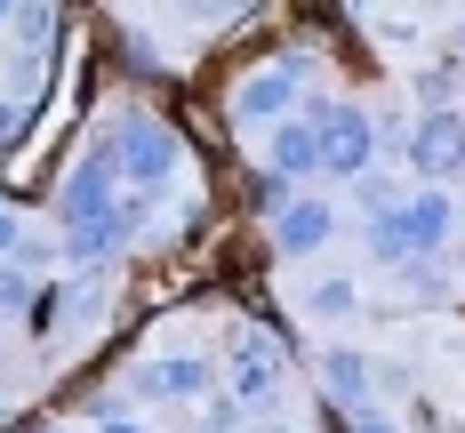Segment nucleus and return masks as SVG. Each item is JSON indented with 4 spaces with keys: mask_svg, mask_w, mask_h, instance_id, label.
Instances as JSON below:
<instances>
[{
    "mask_svg": "<svg viewBox=\"0 0 465 433\" xmlns=\"http://www.w3.org/2000/svg\"><path fill=\"white\" fill-rule=\"evenodd\" d=\"M104 153H113V177H129V185H169V177H177V137H169V121H153V113H129Z\"/></svg>",
    "mask_w": 465,
    "mask_h": 433,
    "instance_id": "1",
    "label": "nucleus"
},
{
    "mask_svg": "<svg viewBox=\"0 0 465 433\" xmlns=\"http://www.w3.org/2000/svg\"><path fill=\"white\" fill-rule=\"evenodd\" d=\"M450 217H458V209H450V192H418V201H393V209H385V217L370 225V249H377V257H425L433 241L450 233Z\"/></svg>",
    "mask_w": 465,
    "mask_h": 433,
    "instance_id": "2",
    "label": "nucleus"
},
{
    "mask_svg": "<svg viewBox=\"0 0 465 433\" xmlns=\"http://www.w3.org/2000/svg\"><path fill=\"white\" fill-rule=\"evenodd\" d=\"M313 137H322V169H337V177H361L370 169V121L361 113H345V104H322L313 113Z\"/></svg>",
    "mask_w": 465,
    "mask_h": 433,
    "instance_id": "3",
    "label": "nucleus"
},
{
    "mask_svg": "<svg viewBox=\"0 0 465 433\" xmlns=\"http://www.w3.org/2000/svg\"><path fill=\"white\" fill-rule=\"evenodd\" d=\"M297 81H305V56H281V64H257V73H249V81L232 89V113H241V121H273V113H289Z\"/></svg>",
    "mask_w": 465,
    "mask_h": 433,
    "instance_id": "4",
    "label": "nucleus"
},
{
    "mask_svg": "<svg viewBox=\"0 0 465 433\" xmlns=\"http://www.w3.org/2000/svg\"><path fill=\"white\" fill-rule=\"evenodd\" d=\"M337 233V209L329 201H289L273 225V249H289V257H305V249H322V241Z\"/></svg>",
    "mask_w": 465,
    "mask_h": 433,
    "instance_id": "5",
    "label": "nucleus"
},
{
    "mask_svg": "<svg viewBox=\"0 0 465 433\" xmlns=\"http://www.w3.org/2000/svg\"><path fill=\"white\" fill-rule=\"evenodd\" d=\"M418 169H465V113H433L418 137H410Z\"/></svg>",
    "mask_w": 465,
    "mask_h": 433,
    "instance_id": "6",
    "label": "nucleus"
},
{
    "mask_svg": "<svg viewBox=\"0 0 465 433\" xmlns=\"http://www.w3.org/2000/svg\"><path fill=\"white\" fill-rule=\"evenodd\" d=\"M144 401H185V393H209V361H144L137 369Z\"/></svg>",
    "mask_w": 465,
    "mask_h": 433,
    "instance_id": "7",
    "label": "nucleus"
},
{
    "mask_svg": "<svg viewBox=\"0 0 465 433\" xmlns=\"http://www.w3.org/2000/svg\"><path fill=\"white\" fill-rule=\"evenodd\" d=\"M305 169H322V137H313V121H281L273 129V177H305Z\"/></svg>",
    "mask_w": 465,
    "mask_h": 433,
    "instance_id": "8",
    "label": "nucleus"
},
{
    "mask_svg": "<svg viewBox=\"0 0 465 433\" xmlns=\"http://www.w3.org/2000/svg\"><path fill=\"white\" fill-rule=\"evenodd\" d=\"M322 378H329V393L361 401V393H370V361H361L353 345H329V353H322Z\"/></svg>",
    "mask_w": 465,
    "mask_h": 433,
    "instance_id": "9",
    "label": "nucleus"
},
{
    "mask_svg": "<svg viewBox=\"0 0 465 433\" xmlns=\"http://www.w3.org/2000/svg\"><path fill=\"white\" fill-rule=\"evenodd\" d=\"M353 305H361V297H353V281H322V289H313V313H322V321L353 313Z\"/></svg>",
    "mask_w": 465,
    "mask_h": 433,
    "instance_id": "10",
    "label": "nucleus"
},
{
    "mask_svg": "<svg viewBox=\"0 0 465 433\" xmlns=\"http://www.w3.org/2000/svg\"><path fill=\"white\" fill-rule=\"evenodd\" d=\"M241 401H257V393H265V385H273V361H265V353H249V361H241Z\"/></svg>",
    "mask_w": 465,
    "mask_h": 433,
    "instance_id": "11",
    "label": "nucleus"
},
{
    "mask_svg": "<svg viewBox=\"0 0 465 433\" xmlns=\"http://www.w3.org/2000/svg\"><path fill=\"white\" fill-rule=\"evenodd\" d=\"M0 305H33V273L25 265H0Z\"/></svg>",
    "mask_w": 465,
    "mask_h": 433,
    "instance_id": "12",
    "label": "nucleus"
},
{
    "mask_svg": "<svg viewBox=\"0 0 465 433\" xmlns=\"http://www.w3.org/2000/svg\"><path fill=\"white\" fill-rule=\"evenodd\" d=\"M104 433H137V426H121V418H113V426H104Z\"/></svg>",
    "mask_w": 465,
    "mask_h": 433,
    "instance_id": "13",
    "label": "nucleus"
},
{
    "mask_svg": "<svg viewBox=\"0 0 465 433\" xmlns=\"http://www.w3.org/2000/svg\"><path fill=\"white\" fill-rule=\"evenodd\" d=\"M361 433H393V426H377V418H370V426H361Z\"/></svg>",
    "mask_w": 465,
    "mask_h": 433,
    "instance_id": "14",
    "label": "nucleus"
}]
</instances>
